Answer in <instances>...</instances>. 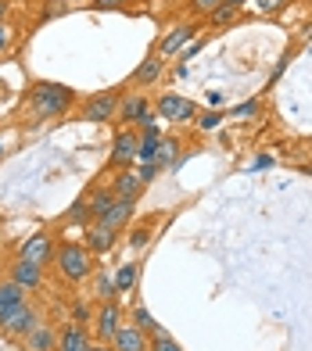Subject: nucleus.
I'll use <instances>...</instances> for the list:
<instances>
[{
	"instance_id": "f257e3e1",
	"label": "nucleus",
	"mask_w": 312,
	"mask_h": 351,
	"mask_svg": "<svg viewBox=\"0 0 312 351\" xmlns=\"http://www.w3.org/2000/svg\"><path fill=\"white\" fill-rule=\"evenodd\" d=\"M29 111H33L36 119H61L69 115L72 104H75V90L65 86V83H51V79H36L33 86H29V97H25Z\"/></svg>"
},
{
	"instance_id": "f03ea898",
	"label": "nucleus",
	"mask_w": 312,
	"mask_h": 351,
	"mask_svg": "<svg viewBox=\"0 0 312 351\" xmlns=\"http://www.w3.org/2000/svg\"><path fill=\"white\" fill-rule=\"evenodd\" d=\"M54 265L69 283H83L93 273V251L80 241H61L54 247Z\"/></svg>"
},
{
	"instance_id": "7ed1b4c3",
	"label": "nucleus",
	"mask_w": 312,
	"mask_h": 351,
	"mask_svg": "<svg viewBox=\"0 0 312 351\" xmlns=\"http://www.w3.org/2000/svg\"><path fill=\"white\" fill-rule=\"evenodd\" d=\"M119 104H122L119 90H101V93H93V97L83 101L80 119H86V122H115L119 119Z\"/></svg>"
},
{
	"instance_id": "20e7f679",
	"label": "nucleus",
	"mask_w": 312,
	"mask_h": 351,
	"mask_svg": "<svg viewBox=\"0 0 312 351\" xmlns=\"http://www.w3.org/2000/svg\"><path fill=\"white\" fill-rule=\"evenodd\" d=\"M119 122L130 125V130H147V125H154V104L144 93H130L119 104Z\"/></svg>"
},
{
	"instance_id": "39448f33",
	"label": "nucleus",
	"mask_w": 312,
	"mask_h": 351,
	"mask_svg": "<svg viewBox=\"0 0 312 351\" xmlns=\"http://www.w3.org/2000/svg\"><path fill=\"white\" fill-rule=\"evenodd\" d=\"M194 101L180 97V93H162L154 101V119H165V122H191L194 119Z\"/></svg>"
},
{
	"instance_id": "423d86ee",
	"label": "nucleus",
	"mask_w": 312,
	"mask_h": 351,
	"mask_svg": "<svg viewBox=\"0 0 312 351\" xmlns=\"http://www.w3.org/2000/svg\"><path fill=\"white\" fill-rule=\"evenodd\" d=\"M19 258L25 262H33L40 269H47L54 262V241H51V233H33V237H25L22 247H19Z\"/></svg>"
},
{
	"instance_id": "0eeeda50",
	"label": "nucleus",
	"mask_w": 312,
	"mask_h": 351,
	"mask_svg": "<svg viewBox=\"0 0 312 351\" xmlns=\"http://www.w3.org/2000/svg\"><path fill=\"white\" fill-rule=\"evenodd\" d=\"M40 326V315H36V308H29V305H22V308H14L11 315H4L0 319V330L8 333V337H29Z\"/></svg>"
},
{
	"instance_id": "6e6552de",
	"label": "nucleus",
	"mask_w": 312,
	"mask_h": 351,
	"mask_svg": "<svg viewBox=\"0 0 312 351\" xmlns=\"http://www.w3.org/2000/svg\"><path fill=\"white\" fill-rule=\"evenodd\" d=\"M136 140H140V133L130 130V125H122L115 133V140H112V165L115 169H130L136 162Z\"/></svg>"
},
{
	"instance_id": "1a4fd4ad",
	"label": "nucleus",
	"mask_w": 312,
	"mask_h": 351,
	"mask_svg": "<svg viewBox=\"0 0 312 351\" xmlns=\"http://www.w3.org/2000/svg\"><path fill=\"white\" fill-rule=\"evenodd\" d=\"M194 33H197V25L194 22H183V25H173L169 29V33L158 40V47H154V51H158L162 58H173V54H180L187 43L194 40Z\"/></svg>"
},
{
	"instance_id": "9d476101",
	"label": "nucleus",
	"mask_w": 312,
	"mask_h": 351,
	"mask_svg": "<svg viewBox=\"0 0 312 351\" xmlns=\"http://www.w3.org/2000/svg\"><path fill=\"white\" fill-rule=\"evenodd\" d=\"M162 69H165V58H162L158 51H151V54L133 69L130 83H133V86H151V83H158V79H162Z\"/></svg>"
},
{
	"instance_id": "9b49d317",
	"label": "nucleus",
	"mask_w": 312,
	"mask_h": 351,
	"mask_svg": "<svg viewBox=\"0 0 312 351\" xmlns=\"http://www.w3.org/2000/svg\"><path fill=\"white\" fill-rule=\"evenodd\" d=\"M133 212H136V201H126V197H115V204L108 208L97 222L101 226H108V230H115V233H122L130 226V219H133Z\"/></svg>"
},
{
	"instance_id": "f8f14e48",
	"label": "nucleus",
	"mask_w": 312,
	"mask_h": 351,
	"mask_svg": "<svg viewBox=\"0 0 312 351\" xmlns=\"http://www.w3.org/2000/svg\"><path fill=\"white\" fill-rule=\"evenodd\" d=\"M119 326H122V308L115 305V301H104L101 312H97V337H101L104 344H112V337L119 333Z\"/></svg>"
},
{
	"instance_id": "ddd939ff",
	"label": "nucleus",
	"mask_w": 312,
	"mask_h": 351,
	"mask_svg": "<svg viewBox=\"0 0 312 351\" xmlns=\"http://www.w3.org/2000/svg\"><path fill=\"white\" fill-rule=\"evenodd\" d=\"M58 351H93L86 326H80V323L61 326V333H58Z\"/></svg>"
},
{
	"instance_id": "4468645a",
	"label": "nucleus",
	"mask_w": 312,
	"mask_h": 351,
	"mask_svg": "<svg viewBox=\"0 0 312 351\" xmlns=\"http://www.w3.org/2000/svg\"><path fill=\"white\" fill-rule=\"evenodd\" d=\"M11 280L22 287V291H36V287L43 283V269L33 265V262H25V258H14L11 262Z\"/></svg>"
},
{
	"instance_id": "2eb2a0df",
	"label": "nucleus",
	"mask_w": 312,
	"mask_h": 351,
	"mask_svg": "<svg viewBox=\"0 0 312 351\" xmlns=\"http://www.w3.org/2000/svg\"><path fill=\"white\" fill-rule=\"evenodd\" d=\"M144 180H140V172H133V169H122L119 176H115V183H112V190H115V197H126V201H136L140 194H144Z\"/></svg>"
},
{
	"instance_id": "dca6fc26",
	"label": "nucleus",
	"mask_w": 312,
	"mask_h": 351,
	"mask_svg": "<svg viewBox=\"0 0 312 351\" xmlns=\"http://www.w3.org/2000/svg\"><path fill=\"white\" fill-rule=\"evenodd\" d=\"M112 344H115V351H147L151 337H147L144 330H136V326H119Z\"/></svg>"
},
{
	"instance_id": "f3484780",
	"label": "nucleus",
	"mask_w": 312,
	"mask_h": 351,
	"mask_svg": "<svg viewBox=\"0 0 312 351\" xmlns=\"http://www.w3.org/2000/svg\"><path fill=\"white\" fill-rule=\"evenodd\" d=\"M25 305V291L14 280H4L0 283V319L4 315H11L14 308H22Z\"/></svg>"
},
{
	"instance_id": "a211bd4d",
	"label": "nucleus",
	"mask_w": 312,
	"mask_h": 351,
	"mask_svg": "<svg viewBox=\"0 0 312 351\" xmlns=\"http://www.w3.org/2000/svg\"><path fill=\"white\" fill-rule=\"evenodd\" d=\"M86 247H90L93 254L112 251V247H115V230H108V226H101V222H93V226L86 230Z\"/></svg>"
},
{
	"instance_id": "6ab92c4d",
	"label": "nucleus",
	"mask_w": 312,
	"mask_h": 351,
	"mask_svg": "<svg viewBox=\"0 0 312 351\" xmlns=\"http://www.w3.org/2000/svg\"><path fill=\"white\" fill-rule=\"evenodd\" d=\"M112 204H115V190L112 186H101V190H93V194L86 197V215L97 222L108 208H112Z\"/></svg>"
},
{
	"instance_id": "aec40b11",
	"label": "nucleus",
	"mask_w": 312,
	"mask_h": 351,
	"mask_svg": "<svg viewBox=\"0 0 312 351\" xmlns=\"http://www.w3.org/2000/svg\"><path fill=\"white\" fill-rule=\"evenodd\" d=\"M158 143H162L158 130L147 125V130L140 133V140H136V162H154V158H158Z\"/></svg>"
},
{
	"instance_id": "412c9836",
	"label": "nucleus",
	"mask_w": 312,
	"mask_h": 351,
	"mask_svg": "<svg viewBox=\"0 0 312 351\" xmlns=\"http://www.w3.org/2000/svg\"><path fill=\"white\" fill-rule=\"evenodd\" d=\"M25 344L33 348V351H54V348H58V333H54L51 326H36V330L25 337Z\"/></svg>"
},
{
	"instance_id": "4be33fe9",
	"label": "nucleus",
	"mask_w": 312,
	"mask_h": 351,
	"mask_svg": "<svg viewBox=\"0 0 312 351\" xmlns=\"http://www.w3.org/2000/svg\"><path fill=\"white\" fill-rule=\"evenodd\" d=\"M112 283H115V294H122V291H133V283H136V262H122V265L115 269Z\"/></svg>"
},
{
	"instance_id": "5701e85b",
	"label": "nucleus",
	"mask_w": 312,
	"mask_h": 351,
	"mask_svg": "<svg viewBox=\"0 0 312 351\" xmlns=\"http://www.w3.org/2000/svg\"><path fill=\"white\" fill-rule=\"evenodd\" d=\"M180 158V140H162L158 143V158H154V165L158 169H169Z\"/></svg>"
},
{
	"instance_id": "b1692460",
	"label": "nucleus",
	"mask_w": 312,
	"mask_h": 351,
	"mask_svg": "<svg viewBox=\"0 0 312 351\" xmlns=\"http://www.w3.org/2000/svg\"><path fill=\"white\" fill-rule=\"evenodd\" d=\"M237 14H241V8H237V4H230V0H223V4L208 14V22H212V25H226V22L237 19Z\"/></svg>"
},
{
	"instance_id": "393cba45",
	"label": "nucleus",
	"mask_w": 312,
	"mask_h": 351,
	"mask_svg": "<svg viewBox=\"0 0 312 351\" xmlns=\"http://www.w3.org/2000/svg\"><path fill=\"white\" fill-rule=\"evenodd\" d=\"M147 351H183L173 337H169L165 330H158V333H151V344H147Z\"/></svg>"
},
{
	"instance_id": "a878e982",
	"label": "nucleus",
	"mask_w": 312,
	"mask_h": 351,
	"mask_svg": "<svg viewBox=\"0 0 312 351\" xmlns=\"http://www.w3.org/2000/svg\"><path fill=\"white\" fill-rule=\"evenodd\" d=\"M133 326H136V330H144V333H158V326H154V319H151V312H147L144 305H136V308H133Z\"/></svg>"
},
{
	"instance_id": "bb28decb",
	"label": "nucleus",
	"mask_w": 312,
	"mask_h": 351,
	"mask_svg": "<svg viewBox=\"0 0 312 351\" xmlns=\"http://www.w3.org/2000/svg\"><path fill=\"white\" fill-rule=\"evenodd\" d=\"M252 4H255L259 14H276V11H284L291 0H252Z\"/></svg>"
},
{
	"instance_id": "cd10ccee",
	"label": "nucleus",
	"mask_w": 312,
	"mask_h": 351,
	"mask_svg": "<svg viewBox=\"0 0 312 351\" xmlns=\"http://www.w3.org/2000/svg\"><path fill=\"white\" fill-rule=\"evenodd\" d=\"M97 298L101 301H115V283H112V276H108V273L97 276Z\"/></svg>"
},
{
	"instance_id": "c85d7f7f",
	"label": "nucleus",
	"mask_w": 312,
	"mask_h": 351,
	"mask_svg": "<svg viewBox=\"0 0 312 351\" xmlns=\"http://www.w3.org/2000/svg\"><path fill=\"white\" fill-rule=\"evenodd\" d=\"M219 4H223V0H191V11L194 14H212Z\"/></svg>"
},
{
	"instance_id": "c756f323",
	"label": "nucleus",
	"mask_w": 312,
	"mask_h": 351,
	"mask_svg": "<svg viewBox=\"0 0 312 351\" xmlns=\"http://www.w3.org/2000/svg\"><path fill=\"white\" fill-rule=\"evenodd\" d=\"M147 241H151V226H136L133 237H130V244H133V247H147Z\"/></svg>"
},
{
	"instance_id": "7c9ffc66",
	"label": "nucleus",
	"mask_w": 312,
	"mask_h": 351,
	"mask_svg": "<svg viewBox=\"0 0 312 351\" xmlns=\"http://www.w3.org/2000/svg\"><path fill=\"white\" fill-rule=\"evenodd\" d=\"M130 0H93V8H101V11H112V8H126Z\"/></svg>"
},
{
	"instance_id": "2f4dec72",
	"label": "nucleus",
	"mask_w": 312,
	"mask_h": 351,
	"mask_svg": "<svg viewBox=\"0 0 312 351\" xmlns=\"http://www.w3.org/2000/svg\"><path fill=\"white\" fill-rule=\"evenodd\" d=\"M154 176H158V165H154V162H144V169H140V180H144V183H151Z\"/></svg>"
},
{
	"instance_id": "473e14b6",
	"label": "nucleus",
	"mask_w": 312,
	"mask_h": 351,
	"mask_svg": "<svg viewBox=\"0 0 312 351\" xmlns=\"http://www.w3.org/2000/svg\"><path fill=\"white\" fill-rule=\"evenodd\" d=\"M11 40H14V36H11V29H8L4 22H0V54H4L8 47H11Z\"/></svg>"
},
{
	"instance_id": "72a5a7b5",
	"label": "nucleus",
	"mask_w": 312,
	"mask_h": 351,
	"mask_svg": "<svg viewBox=\"0 0 312 351\" xmlns=\"http://www.w3.org/2000/svg\"><path fill=\"white\" fill-rule=\"evenodd\" d=\"M72 319H75V323H80V326H83V323H86V319H90V308H83V305H75V308H72Z\"/></svg>"
},
{
	"instance_id": "f704fd0d",
	"label": "nucleus",
	"mask_w": 312,
	"mask_h": 351,
	"mask_svg": "<svg viewBox=\"0 0 312 351\" xmlns=\"http://www.w3.org/2000/svg\"><path fill=\"white\" fill-rule=\"evenodd\" d=\"M219 119H223V115H215V111H212V115L201 119V125H205V130H212V125H219Z\"/></svg>"
},
{
	"instance_id": "c9c22d12",
	"label": "nucleus",
	"mask_w": 312,
	"mask_h": 351,
	"mask_svg": "<svg viewBox=\"0 0 312 351\" xmlns=\"http://www.w3.org/2000/svg\"><path fill=\"white\" fill-rule=\"evenodd\" d=\"M8 8H11V4H8V0H0V22H4V19H8Z\"/></svg>"
},
{
	"instance_id": "e433bc0d",
	"label": "nucleus",
	"mask_w": 312,
	"mask_h": 351,
	"mask_svg": "<svg viewBox=\"0 0 312 351\" xmlns=\"http://www.w3.org/2000/svg\"><path fill=\"white\" fill-rule=\"evenodd\" d=\"M0 158H4V140H0Z\"/></svg>"
},
{
	"instance_id": "4c0bfd02",
	"label": "nucleus",
	"mask_w": 312,
	"mask_h": 351,
	"mask_svg": "<svg viewBox=\"0 0 312 351\" xmlns=\"http://www.w3.org/2000/svg\"><path fill=\"white\" fill-rule=\"evenodd\" d=\"M230 4H237V8H241V4H244V0H230Z\"/></svg>"
},
{
	"instance_id": "58836bf2",
	"label": "nucleus",
	"mask_w": 312,
	"mask_h": 351,
	"mask_svg": "<svg viewBox=\"0 0 312 351\" xmlns=\"http://www.w3.org/2000/svg\"><path fill=\"white\" fill-rule=\"evenodd\" d=\"M305 172H312V165H309V169H305Z\"/></svg>"
}]
</instances>
